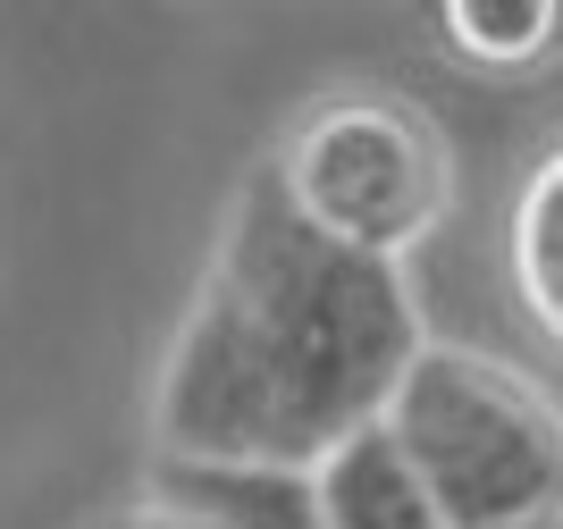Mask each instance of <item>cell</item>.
Returning a JSON list of instances; mask_svg holds the SVG:
<instances>
[{
  "label": "cell",
  "mask_w": 563,
  "mask_h": 529,
  "mask_svg": "<svg viewBox=\"0 0 563 529\" xmlns=\"http://www.w3.org/2000/svg\"><path fill=\"white\" fill-rule=\"evenodd\" d=\"M429 345L404 261L329 244L261 161L235 185L202 286L152 370V438L194 471L311 480L396 412Z\"/></svg>",
  "instance_id": "cell-1"
},
{
  "label": "cell",
  "mask_w": 563,
  "mask_h": 529,
  "mask_svg": "<svg viewBox=\"0 0 563 529\" xmlns=\"http://www.w3.org/2000/svg\"><path fill=\"white\" fill-rule=\"evenodd\" d=\"M387 429L454 529L563 521V412L514 362L479 345H429Z\"/></svg>",
  "instance_id": "cell-2"
},
{
  "label": "cell",
  "mask_w": 563,
  "mask_h": 529,
  "mask_svg": "<svg viewBox=\"0 0 563 529\" xmlns=\"http://www.w3.org/2000/svg\"><path fill=\"white\" fill-rule=\"evenodd\" d=\"M278 185L311 228L371 261H404L454 202L446 135L396 92H329L278 143Z\"/></svg>",
  "instance_id": "cell-3"
},
{
  "label": "cell",
  "mask_w": 563,
  "mask_h": 529,
  "mask_svg": "<svg viewBox=\"0 0 563 529\" xmlns=\"http://www.w3.org/2000/svg\"><path fill=\"white\" fill-rule=\"evenodd\" d=\"M311 513H320V529H454L387 420L311 471Z\"/></svg>",
  "instance_id": "cell-4"
},
{
  "label": "cell",
  "mask_w": 563,
  "mask_h": 529,
  "mask_svg": "<svg viewBox=\"0 0 563 529\" xmlns=\"http://www.w3.org/2000/svg\"><path fill=\"white\" fill-rule=\"evenodd\" d=\"M438 34L471 68H539L563 51V0H446Z\"/></svg>",
  "instance_id": "cell-5"
},
{
  "label": "cell",
  "mask_w": 563,
  "mask_h": 529,
  "mask_svg": "<svg viewBox=\"0 0 563 529\" xmlns=\"http://www.w3.org/2000/svg\"><path fill=\"white\" fill-rule=\"evenodd\" d=\"M514 286L530 302V320L563 345V143L530 168L514 202Z\"/></svg>",
  "instance_id": "cell-6"
},
{
  "label": "cell",
  "mask_w": 563,
  "mask_h": 529,
  "mask_svg": "<svg viewBox=\"0 0 563 529\" xmlns=\"http://www.w3.org/2000/svg\"><path fill=\"white\" fill-rule=\"evenodd\" d=\"M126 529H219V521H202V513H186V505H152V513H135Z\"/></svg>",
  "instance_id": "cell-7"
},
{
  "label": "cell",
  "mask_w": 563,
  "mask_h": 529,
  "mask_svg": "<svg viewBox=\"0 0 563 529\" xmlns=\"http://www.w3.org/2000/svg\"><path fill=\"white\" fill-rule=\"evenodd\" d=\"M514 529H563V521H514Z\"/></svg>",
  "instance_id": "cell-8"
}]
</instances>
